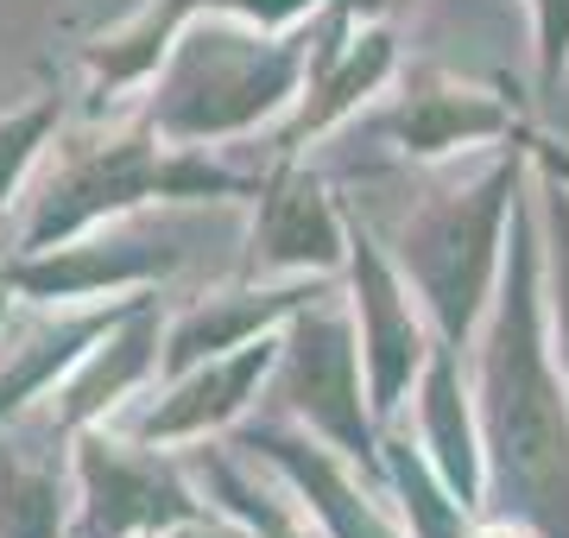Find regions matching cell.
<instances>
[{
	"label": "cell",
	"mask_w": 569,
	"mask_h": 538,
	"mask_svg": "<svg viewBox=\"0 0 569 538\" xmlns=\"http://www.w3.org/2000/svg\"><path fill=\"white\" fill-rule=\"evenodd\" d=\"M550 355L531 216L512 209V253L481 342V450L507 514L545 538H569V399Z\"/></svg>",
	"instance_id": "1"
},
{
	"label": "cell",
	"mask_w": 569,
	"mask_h": 538,
	"mask_svg": "<svg viewBox=\"0 0 569 538\" xmlns=\"http://www.w3.org/2000/svg\"><path fill=\"white\" fill-rule=\"evenodd\" d=\"M305 77V51L298 39H247L228 20H190L183 44H171V70H164L159 96H152V127L171 146L222 140L241 127L266 121Z\"/></svg>",
	"instance_id": "2"
},
{
	"label": "cell",
	"mask_w": 569,
	"mask_h": 538,
	"mask_svg": "<svg viewBox=\"0 0 569 538\" xmlns=\"http://www.w3.org/2000/svg\"><path fill=\"white\" fill-rule=\"evenodd\" d=\"M164 133L146 114L140 127H121V133H89V140H70L58 152V171L39 197V216L26 228V253L58 248L63 235L102 222V216H121V209L146 203V197H228L241 190V178H228L222 166L197 159L190 146H171L164 152Z\"/></svg>",
	"instance_id": "3"
},
{
	"label": "cell",
	"mask_w": 569,
	"mask_h": 538,
	"mask_svg": "<svg viewBox=\"0 0 569 538\" xmlns=\"http://www.w3.org/2000/svg\"><path fill=\"white\" fill-rule=\"evenodd\" d=\"M512 197H519V159H500L475 190L430 197L406 222V235H399V267L418 286V298L430 305L443 342H462L481 323L493 272L507 267L500 260V228H507Z\"/></svg>",
	"instance_id": "4"
},
{
	"label": "cell",
	"mask_w": 569,
	"mask_h": 538,
	"mask_svg": "<svg viewBox=\"0 0 569 538\" xmlns=\"http://www.w3.org/2000/svg\"><path fill=\"white\" fill-rule=\"evenodd\" d=\"M284 406L298 418H310L317 431L336 444L342 456H373L361 418V349L342 311H323L310 298V311H291V349H284Z\"/></svg>",
	"instance_id": "5"
},
{
	"label": "cell",
	"mask_w": 569,
	"mask_h": 538,
	"mask_svg": "<svg viewBox=\"0 0 569 538\" xmlns=\"http://www.w3.org/2000/svg\"><path fill=\"white\" fill-rule=\"evenodd\" d=\"M77 469H82V538L164 532L178 519L203 514L159 456H133L127 444H108V437H82Z\"/></svg>",
	"instance_id": "6"
},
{
	"label": "cell",
	"mask_w": 569,
	"mask_h": 538,
	"mask_svg": "<svg viewBox=\"0 0 569 538\" xmlns=\"http://www.w3.org/2000/svg\"><path fill=\"white\" fill-rule=\"evenodd\" d=\"M348 260H355V317H361V349H367V393H373V412H392L399 393L430 368L437 349H425V323L411 317L399 267H387V253L373 248L361 228L348 235Z\"/></svg>",
	"instance_id": "7"
},
{
	"label": "cell",
	"mask_w": 569,
	"mask_h": 538,
	"mask_svg": "<svg viewBox=\"0 0 569 538\" xmlns=\"http://www.w3.org/2000/svg\"><path fill=\"white\" fill-rule=\"evenodd\" d=\"M272 355H279V342H272V336H253L247 349L216 355V361L197 368V373H178V387L164 393V406H152V412L140 418V437L146 444H183V437L222 431L228 418L253 399V387H260L266 368H272Z\"/></svg>",
	"instance_id": "8"
},
{
	"label": "cell",
	"mask_w": 569,
	"mask_h": 538,
	"mask_svg": "<svg viewBox=\"0 0 569 538\" xmlns=\"http://www.w3.org/2000/svg\"><path fill=\"white\" fill-rule=\"evenodd\" d=\"M342 216L298 166H279L260 190V228H253V267L298 272V267H336L342 260Z\"/></svg>",
	"instance_id": "9"
},
{
	"label": "cell",
	"mask_w": 569,
	"mask_h": 538,
	"mask_svg": "<svg viewBox=\"0 0 569 538\" xmlns=\"http://www.w3.org/2000/svg\"><path fill=\"white\" fill-rule=\"evenodd\" d=\"M203 7H209V13H247V20H298L305 7H317V0H152L133 26H121L114 39H102V44H89V51H82L89 83L108 96V89L146 77V70L171 51V39H178L183 26L203 20Z\"/></svg>",
	"instance_id": "10"
},
{
	"label": "cell",
	"mask_w": 569,
	"mask_h": 538,
	"mask_svg": "<svg viewBox=\"0 0 569 538\" xmlns=\"http://www.w3.org/2000/svg\"><path fill=\"white\" fill-rule=\"evenodd\" d=\"M392 133L406 140V152L418 159H437L449 146H468V140H493V133H512V108L481 96V89L456 83L443 70H418L406 89V102L392 108Z\"/></svg>",
	"instance_id": "11"
},
{
	"label": "cell",
	"mask_w": 569,
	"mask_h": 538,
	"mask_svg": "<svg viewBox=\"0 0 569 538\" xmlns=\"http://www.w3.org/2000/svg\"><path fill=\"white\" fill-rule=\"evenodd\" d=\"M310 291L305 286H284V291H234V298H209V305H197V311L178 317V330L164 336V355L159 368L178 380V373H190L197 361H216V355H234L247 349L253 336H266L279 317H291L298 305H305Z\"/></svg>",
	"instance_id": "12"
},
{
	"label": "cell",
	"mask_w": 569,
	"mask_h": 538,
	"mask_svg": "<svg viewBox=\"0 0 569 538\" xmlns=\"http://www.w3.org/2000/svg\"><path fill=\"white\" fill-rule=\"evenodd\" d=\"M348 32H355V26H336V20H329L323 51L310 58V96H305V108H298V121L284 127L279 152H298V140H305V133H323L336 114H348V108L361 102L367 89L387 77V63H392L387 26H373V32H367V39H355V44H348Z\"/></svg>",
	"instance_id": "13"
},
{
	"label": "cell",
	"mask_w": 569,
	"mask_h": 538,
	"mask_svg": "<svg viewBox=\"0 0 569 538\" xmlns=\"http://www.w3.org/2000/svg\"><path fill=\"white\" fill-rule=\"evenodd\" d=\"M178 253H159V248H44L32 260H13L0 272L13 291H32V298H89V291H108V286H133L146 272H164Z\"/></svg>",
	"instance_id": "14"
},
{
	"label": "cell",
	"mask_w": 569,
	"mask_h": 538,
	"mask_svg": "<svg viewBox=\"0 0 569 538\" xmlns=\"http://www.w3.org/2000/svg\"><path fill=\"white\" fill-rule=\"evenodd\" d=\"M253 444H260V450L279 462L284 476L305 488L310 519H317L329 538H399L387 519L373 514V507H361L355 481L336 469V456H329V450H317V444H298V437H284V431H260Z\"/></svg>",
	"instance_id": "15"
},
{
	"label": "cell",
	"mask_w": 569,
	"mask_h": 538,
	"mask_svg": "<svg viewBox=\"0 0 569 538\" xmlns=\"http://www.w3.org/2000/svg\"><path fill=\"white\" fill-rule=\"evenodd\" d=\"M425 437H430V462L443 488L462 507H475V488H481V444H475V425H468V406L456 393V361H449V342L430 355L425 368Z\"/></svg>",
	"instance_id": "16"
},
{
	"label": "cell",
	"mask_w": 569,
	"mask_h": 538,
	"mask_svg": "<svg viewBox=\"0 0 569 538\" xmlns=\"http://www.w3.org/2000/svg\"><path fill=\"white\" fill-rule=\"evenodd\" d=\"M146 368H159V323H152V311H133L127 317V336L114 342L108 355H96L89 361V373H82L77 387L63 393L58 418L63 425H82V418H96L102 406H114V399L133 387V380H146Z\"/></svg>",
	"instance_id": "17"
},
{
	"label": "cell",
	"mask_w": 569,
	"mask_h": 538,
	"mask_svg": "<svg viewBox=\"0 0 569 538\" xmlns=\"http://www.w3.org/2000/svg\"><path fill=\"white\" fill-rule=\"evenodd\" d=\"M58 462H26L20 450H0V538H58Z\"/></svg>",
	"instance_id": "18"
},
{
	"label": "cell",
	"mask_w": 569,
	"mask_h": 538,
	"mask_svg": "<svg viewBox=\"0 0 569 538\" xmlns=\"http://www.w3.org/2000/svg\"><path fill=\"white\" fill-rule=\"evenodd\" d=\"M140 311V305H121V311H96V317H77V323H70V330H51V336H39V342H32V349L20 355V361H13V368L0 373V418H13L26 406V399L39 393L44 380H51V373L63 368V361H77V355H89V342H96V336H108L114 330V323H121V317H133Z\"/></svg>",
	"instance_id": "19"
},
{
	"label": "cell",
	"mask_w": 569,
	"mask_h": 538,
	"mask_svg": "<svg viewBox=\"0 0 569 538\" xmlns=\"http://www.w3.org/2000/svg\"><path fill=\"white\" fill-rule=\"evenodd\" d=\"M545 216H550V323H557V361L569 373V190L557 178L545 185Z\"/></svg>",
	"instance_id": "20"
},
{
	"label": "cell",
	"mask_w": 569,
	"mask_h": 538,
	"mask_svg": "<svg viewBox=\"0 0 569 538\" xmlns=\"http://www.w3.org/2000/svg\"><path fill=\"white\" fill-rule=\"evenodd\" d=\"M58 114H63V102L58 96H44V102H32V108H20V114L0 121V203H7V190L20 185L26 159L44 146V133L58 127Z\"/></svg>",
	"instance_id": "21"
},
{
	"label": "cell",
	"mask_w": 569,
	"mask_h": 538,
	"mask_svg": "<svg viewBox=\"0 0 569 538\" xmlns=\"http://www.w3.org/2000/svg\"><path fill=\"white\" fill-rule=\"evenodd\" d=\"M216 488H222V495L234 500V507H241V514H247V526H253L260 538H317V519L279 514V507H272L266 495H253V488H241V481H234V469H222V462H216Z\"/></svg>",
	"instance_id": "22"
},
{
	"label": "cell",
	"mask_w": 569,
	"mask_h": 538,
	"mask_svg": "<svg viewBox=\"0 0 569 538\" xmlns=\"http://www.w3.org/2000/svg\"><path fill=\"white\" fill-rule=\"evenodd\" d=\"M538 7V70H545V89H557L569 63V0H531Z\"/></svg>",
	"instance_id": "23"
},
{
	"label": "cell",
	"mask_w": 569,
	"mask_h": 538,
	"mask_svg": "<svg viewBox=\"0 0 569 538\" xmlns=\"http://www.w3.org/2000/svg\"><path fill=\"white\" fill-rule=\"evenodd\" d=\"M406 0H336V26H380L387 13H399Z\"/></svg>",
	"instance_id": "24"
},
{
	"label": "cell",
	"mask_w": 569,
	"mask_h": 538,
	"mask_svg": "<svg viewBox=\"0 0 569 538\" xmlns=\"http://www.w3.org/2000/svg\"><path fill=\"white\" fill-rule=\"evenodd\" d=\"M159 538H260V532H234V526H216L209 514H190V519H178V526H164Z\"/></svg>",
	"instance_id": "25"
},
{
	"label": "cell",
	"mask_w": 569,
	"mask_h": 538,
	"mask_svg": "<svg viewBox=\"0 0 569 538\" xmlns=\"http://www.w3.org/2000/svg\"><path fill=\"white\" fill-rule=\"evenodd\" d=\"M0 305H7V298H0Z\"/></svg>",
	"instance_id": "26"
}]
</instances>
